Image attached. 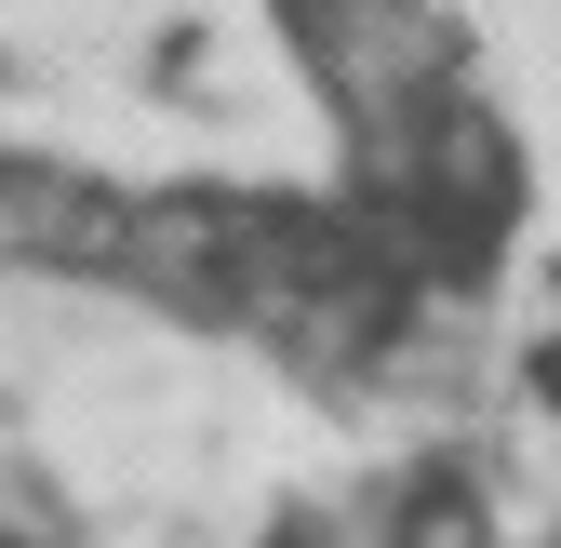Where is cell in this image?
<instances>
[{
    "label": "cell",
    "mask_w": 561,
    "mask_h": 548,
    "mask_svg": "<svg viewBox=\"0 0 561 548\" xmlns=\"http://www.w3.org/2000/svg\"><path fill=\"white\" fill-rule=\"evenodd\" d=\"M455 295L401 201L0 121V548H468Z\"/></svg>",
    "instance_id": "cell-1"
}]
</instances>
